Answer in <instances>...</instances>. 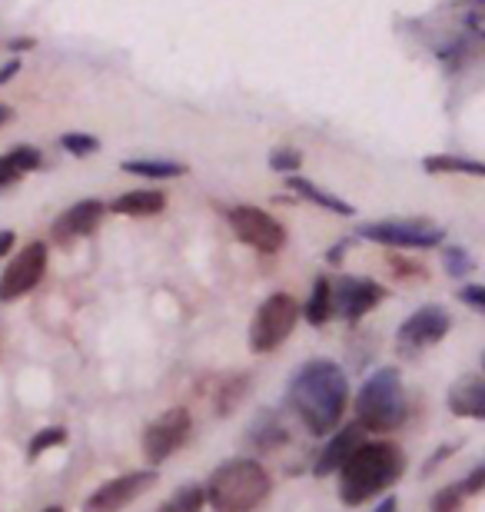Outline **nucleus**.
Returning <instances> with one entry per match:
<instances>
[{
    "instance_id": "nucleus-25",
    "label": "nucleus",
    "mask_w": 485,
    "mask_h": 512,
    "mask_svg": "<svg viewBox=\"0 0 485 512\" xmlns=\"http://www.w3.org/2000/svg\"><path fill=\"white\" fill-rule=\"evenodd\" d=\"M462 499H466V489H462V483H452L432 496V512H459Z\"/></svg>"
},
{
    "instance_id": "nucleus-29",
    "label": "nucleus",
    "mask_w": 485,
    "mask_h": 512,
    "mask_svg": "<svg viewBox=\"0 0 485 512\" xmlns=\"http://www.w3.org/2000/svg\"><path fill=\"white\" fill-rule=\"evenodd\" d=\"M482 486H485V466H476L472 469V476L462 483V489H466V496H479Z\"/></svg>"
},
{
    "instance_id": "nucleus-4",
    "label": "nucleus",
    "mask_w": 485,
    "mask_h": 512,
    "mask_svg": "<svg viewBox=\"0 0 485 512\" xmlns=\"http://www.w3.org/2000/svg\"><path fill=\"white\" fill-rule=\"evenodd\" d=\"M406 389L399 370H376L356 393V423L369 433H392L406 423Z\"/></svg>"
},
{
    "instance_id": "nucleus-32",
    "label": "nucleus",
    "mask_w": 485,
    "mask_h": 512,
    "mask_svg": "<svg viewBox=\"0 0 485 512\" xmlns=\"http://www.w3.org/2000/svg\"><path fill=\"white\" fill-rule=\"evenodd\" d=\"M14 230H0V260H4V256L14 250Z\"/></svg>"
},
{
    "instance_id": "nucleus-24",
    "label": "nucleus",
    "mask_w": 485,
    "mask_h": 512,
    "mask_svg": "<svg viewBox=\"0 0 485 512\" xmlns=\"http://www.w3.org/2000/svg\"><path fill=\"white\" fill-rule=\"evenodd\" d=\"M4 160L14 167L17 173H30V170H37L40 167V150L37 147H14L10 153H4Z\"/></svg>"
},
{
    "instance_id": "nucleus-18",
    "label": "nucleus",
    "mask_w": 485,
    "mask_h": 512,
    "mask_svg": "<svg viewBox=\"0 0 485 512\" xmlns=\"http://www.w3.org/2000/svg\"><path fill=\"white\" fill-rule=\"evenodd\" d=\"M123 173H133V177H147V180H173V177H183L187 173V163H177V160H123L120 163Z\"/></svg>"
},
{
    "instance_id": "nucleus-20",
    "label": "nucleus",
    "mask_w": 485,
    "mask_h": 512,
    "mask_svg": "<svg viewBox=\"0 0 485 512\" xmlns=\"http://www.w3.org/2000/svg\"><path fill=\"white\" fill-rule=\"evenodd\" d=\"M422 170L426 173H469V177H485V167L479 160H469V157H426L422 160Z\"/></svg>"
},
{
    "instance_id": "nucleus-30",
    "label": "nucleus",
    "mask_w": 485,
    "mask_h": 512,
    "mask_svg": "<svg viewBox=\"0 0 485 512\" xmlns=\"http://www.w3.org/2000/svg\"><path fill=\"white\" fill-rule=\"evenodd\" d=\"M20 180V173L10 167V163L0 157V187H10V183H17Z\"/></svg>"
},
{
    "instance_id": "nucleus-6",
    "label": "nucleus",
    "mask_w": 485,
    "mask_h": 512,
    "mask_svg": "<svg viewBox=\"0 0 485 512\" xmlns=\"http://www.w3.org/2000/svg\"><path fill=\"white\" fill-rule=\"evenodd\" d=\"M359 237L396 250H432L439 247L446 233L432 227V223H419V220H379L359 227Z\"/></svg>"
},
{
    "instance_id": "nucleus-16",
    "label": "nucleus",
    "mask_w": 485,
    "mask_h": 512,
    "mask_svg": "<svg viewBox=\"0 0 485 512\" xmlns=\"http://www.w3.org/2000/svg\"><path fill=\"white\" fill-rule=\"evenodd\" d=\"M167 210V197L160 190H130L110 203V213L120 217H157Z\"/></svg>"
},
{
    "instance_id": "nucleus-15",
    "label": "nucleus",
    "mask_w": 485,
    "mask_h": 512,
    "mask_svg": "<svg viewBox=\"0 0 485 512\" xmlns=\"http://www.w3.org/2000/svg\"><path fill=\"white\" fill-rule=\"evenodd\" d=\"M449 409L466 419H485V380L476 373L462 376L449 389Z\"/></svg>"
},
{
    "instance_id": "nucleus-21",
    "label": "nucleus",
    "mask_w": 485,
    "mask_h": 512,
    "mask_svg": "<svg viewBox=\"0 0 485 512\" xmlns=\"http://www.w3.org/2000/svg\"><path fill=\"white\" fill-rule=\"evenodd\" d=\"M206 503V496H203V486H180L177 493H173L167 503H163L157 512H200Z\"/></svg>"
},
{
    "instance_id": "nucleus-7",
    "label": "nucleus",
    "mask_w": 485,
    "mask_h": 512,
    "mask_svg": "<svg viewBox=\"0 0 485 512\" xmlns=\"http://www.w3.org/2000/svg\"><path fill=\"white\" fill-rule=\"evenodd\" d=\"M226 217H230V227L236 233V240H243L246 247L260 250V253H280L283 250L286 230H283V223L276 217H270L266 210L243 203V207H233Z\"/></svg>"
},
{
    "instance_id": "nucleus-14",
    "label": "nucleus",
    "mask_w": 485,
    "mask_h": 512,
    "mask_svg": "<svg viewBox=\"0 0 485 512\" xmlns=\"http://www.w3.org/2000/svg\"><path fill=\"white\" fill-rule=\"evenodd\" d=\"M363 433L366 429L353 423V426H343L336 436H329V443L326 449L319 453V463H316V476H329V473H336L339 466L346 463L349 456H353V449L363 443Z\"/></svg>"
},
{
    "instance_id": "nucleus-8",
    "label": "nucleus",
    "mask_w": 485,
    "mask_h": 512,
    "mask_svg": "<svg viewBox=\"0 0 485 512\" xmlns=\"http://www.w3.org/2000/svg\"><path fill=\"white\" fill-rule=\"evenodd\" d=\"M44 273H47V243L34 240L7 263L4 276H0V300L14 303L20 296H27L40 280H44Z\"/></svg>"
},
{
    "instance_id": "nucleus-9",
    "label": "nucleus",
    "mask_w": 485,
    "mask_h": 512,
    "mask_svg": "<svg viewBox=\"0 0 485 512\" xmlns=\"http://www.w3.org/2000/svg\"><path fill=\"white\" fill-rule=\"evenodd\" d=\"M190 426H193V419L183 406L167 409L163 416L153 419L147 426V433H143V456H147V463L160 466L163 459H170L177 453V449L187 443Z\"/></svg>"
},
{
    "instance_id": "nucleus-5",
    "label": "nucleus",
    "mask_w": 485,
    "mask_h": 512,
    "mask_svg": "<svg viewBox=\"0 0 485 512\" xmlns=\"http://www.w3.org/2000/svg\"><path fill=\"white\" fill-rule=\"evenodd\" d=\"M296 320H299V303L290 293L266 296L263 306L253 316V326H250L253 353H273L276 346H283L286 336L293 333Z\"/></svg>"
},
{
    "instance_id": "nucleus-22",
    "label": "nucleus",
    "mask_w": 485,
    "mask_h": 512,
    "mask_svg": "<svg viewBox=\"0 0 485 512\" xmlns=\"http://www.w3.org/2000/svg\"><path fill=\"white\" fill-rule=\"evenodd\" d=\"M60 150H67L70 157H90L100 150V140L94 133H60Z\"/></svg>"
},
{
    "instance_id": "nucleus-12",
    "label": "nucleus",
    "mask_w": 485,
    "mask_h": 512,
    "mask_svg": "<svg viewBox=\"0 0 485 512\" xmlns=\"http://www.w3.org/2000/svg\"><path fill=\"white\" fill-rule=\"evenodd\" d=\"M386 300V290L369 276H343L333 286V313L343 320H363L376 303Z\"/></svg>"
},
{
    "instance_id": "nucleus-31",
    "label": "nucleus",
    "mask_w": 485,
    "mask_h": 512,
    "mask_svg": "<svg viewBox=\"0 0 485 512\" xmlns=\"http://www.w3.org/2000/svg\"><path fill=\"white\" fill-rule=\"evenodd\" d=\"M17 70H20V60L14 57V60H7L4 67H0V87L7 84V80H14L17 77Z\"/></svg>"
},
{
    "instance_id": "nucleus-3",
    "label": "nucleus",
    "mask_w": 485,
    "mask_h": 512,
    "mask_svg": "<svg viewBox=\"0 0 485 512\" xmlns=\"http://www.w3.org/2000/svg\"><path fill=\"white\" fill-rule=\"evenodd\" d=\"M270 473L256 459H230L210 476L203 496L216 512H253L270 496Z\"/></svg>"
},
{
    "instance_id": "nucleus-23",
    "label": "nucleus",
    "mask_w": 485,
    "mask_h": 512,
    "mask_svg": "<svg viewBox=\"0 0 485 512\" xmlns=\"http://www.w3.org/2000/svg\"><path fill=\"white\" fill-rule=\"evenodd\" d=\"M67 443V429H60V426H50V429H40V433L30 439V446H27V456L30 459H37V456H44L47 449H54V446H64Z\"/></svg>"
},
{
    "instance_id": "nucleus-17",
    "label": "nucleus",
    "mask_w": 485,
    "mask_h": 512,
    "mask_svg": "<svg viewBox=\"0 0 485 512\" xmlns=\"http://www.w3.org/2000/svg\"><path fill=\"white\" fill-rule=\"evenodd\" d=\"M286 183H290V190L296 193V197H303V200H309V203H316V207H323V210H333V213H339V217H353V203L339 200L336 193L319 190L316 183H309V180H303V177H293V173H286Z\"/></svg>"
},
{
    "instance_id": "nucleus-1",
    "label": "nucleus",
    "mask_w": 485,
    "mask_h": 512,
    "mask_svg": "<svg viewBox=\"0 0 485 512\" xmlns=\"http://www.w3.org/2000/svg\"><path fill=\"white\" fill-rule=\"evenodd\" d=\"M349 403V380L333 360H309L290 383V406L313 436H329Z\"/></svg>"
},
{
    "instance_id": "nucleus-35",
    "label": "nucleus",
    "mask_w": 485,
    "mask_h": 512,
    "mask_svg": "<svg viewBox=\"0 0 485 512\" xmlns=\"http://www.w3.org/2000/svg\"><path fill=\"white\" fill-rule=\"evenodd\" d=\"M7 120H10V107L0 104V124H7Z\"/></svg>"
},
{
    "instance_id": "nucleus-36",
    "label": "nucleus",
    "mask_w": 485,
    "mask_h": 512,
    "mask_svg": "<svg viewBox=\"0 0 485 512\" xmlns=\"http://www.w3.org/2000/svg\"><path fill=\"white\" fill-rule=\"evenodd\" d=\"M44 512H64V509H60V506H50V509H44Z\"/></svg>"
},
{
    "instance_id": "nucleus-19",
    "label": "nucleus",
    "mask_w": 485,
    "mask_h": 512,
    "mask_svg": "<svg viewBox=\"0 0 485 512\" xmlns=\"http://www.w3.org/2000/svg\"><path fill=\"white\" fill-rule=\"evenodd\" d=\"M303 316H306V323H313V326H323L329 316H333V283H329L326 276H319L313 283V293H309V303L303 306Z\"/></svg>"
},
{
    "instance_id": "nucleus-33",
    "label": "nucleus",
    "mask_w": 485,
    "mask_h": 512,
    "mask_svg": "<svg viewBox=\"0 0 485 512\" xmlns=\"http://www.w3.org/2000/svg\"><path fill=\"white\" fill-rule=\"evenodd\" d=\"M399 506H396V496H386L383 503H379V509L376 512H396Z\"/></svg>"
},
{
    "instance_id": "nucleus-34",
    "label": "nucleus",
    "mask_w": 485,
    "mask_h": 512,
    "mask_svg": "<svg viewBox=\"0 0 485 512\" xmlns=\"http://www.w3.org/2000/svg\"><path fill=\"white\" fill-rule=\"evenodd\" d=\"M7 47L10 50H30V47H34V40H10Z\"/></svg>"
},
{
    "instance_id": "nucleus-2",
    "label": "nucleus",
    "mask_w": 485,
    "mask_h": 512,
    "mask_svg": "<svg viewBox=\"0 0 485 512\" xmlns=\"http://www.w3.org/2000/svg\"><path fill=\"white\" fill-rule=\"evenodd\" d=\"M402 473H406V456L396 443H383V439L366 443L363 439L353 449V456L339 466V499L356 509L396 486Z\"/></svg>"
},
{
    "instance_id": "nucleus-27",
    "label": "nucleus",
    "mask_w": 485,
    "mask_h": 512,
    "mask_svg": "<svg viewBox=\"0 0 485 512\" xmlns=\"http://www.w3.org/2000/svg\"><path fill=\"white\" fill-rule=\"evenodd\" d=\"M442 263H446L449 276H456V280H459V276H469L472 266H476L469 260L466 250H446V253H442Z\"/></svg>"
},
{
    "instance_id": "nucleus-11",
    "label": "nucleus",
    "mask_w": 485,
    "mask_h": 512,
    "mask_svg": "<svg viewBox=\"0 0 485 512\" xmlns=\"http://www.w3.org/2000/svg\"><path fill=\"white\" fill-rule=\"evenodd\" d=\"M153 483H157L153 469L117 476V479H110V483H103L100 489H94V496L84 503V512H120V509H127L133 499H140L147 493Z\"/></svg>"
},
{
    "instance_id": "nucleus-13",
    "label": "nucleus",
    "mask_w": 485,
    "mask_h": 512,
    "mask_svg": "<svg viewBox=\"0 0 485 512\" xmlns=\"http://www.w3.org/2000/svg\"><path fill=\"white\" fill-rule=\"evenodd\" d=\"M107 213V207H103V200H80L74 203L70 210H64L60 217L54 220V237L60 243H67V240H77V237H87L90 230H97V223L100 217Z\"/></svg>"
},
{
    "instance_id": "nucleus-28",
    "label": "nucleus",
    "mask_w": 485,
    "mask_h": 512,
    "mask_svg": "<svg viewBox=\"0 0 485 512\" xmlns=\"http://www.w3.org/2000/svg\"><path fill=\"white\" fill-rule=\"evenodd\" d=\"M459 300H462V303H469V306H472V310H476V313H482V310H485V290H482L479 283H472V286H462V290H459Z\"/></svg>"
},
{
    "instance_id": "nucleus-26",
    "label": "nucleus",
    "mask_w": 485,
    "mask_h": 512,
    "mask_svg": "<svg viewBox=\"0 0 485 512\" xmlns=\"http://www.w3.org/2000/svg\"><path fill=\"white\" fill-rule=\"evenodd\" d=\"M270 167L280 173H299V167H303V153L293 147H280L270 153Z\"/></svg>"
},
{
    "instance_id": "nucleus-10",
    "label": "nucleus",
    "mask_w": 485,
    "mask_h": 512,
    "mask_svg": "<svg viewBox=\"0 0 485 512\" xmlns=\"http://www.w3.org/2000/svg\"><path fill=\"white\" fill-rule=\"evenodd\" d=\"M449 326L452 316L446 306H422V310H416L399 326V350L409 356L429 350V346H436L449 333Z\"/></svg>"
}]
</instances>
